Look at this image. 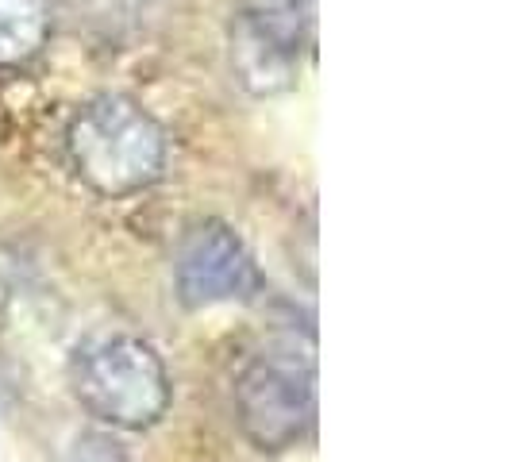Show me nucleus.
<instances>
[{
	"instance_id": "f257e3e1",
	"label": "nucleus",
	"mask_w": 512,
	"mask_h": 462,
	"mask_svg": "<svg viewBox=\"0 0 512 462\" xmlns=\"http://www.w3.org/2000/svg\"><path fill=\"white\" fill-rule=\"evenodd\" d=\"M66 158L97 197H135L166 170V128L135 97L101 93L70 116Z\"/></svg>"
},
{
	"instance_id": "39448f33",
	"label": "nucleus",
	"mask_w": 512,
	"mask_h": 462,
	"mask_svg": "<svg viewBox=\"0 0 512 462\" xmlns=\"http://www.w3.org/2000/svg\"><path fill=\"white\" fill-rule=\"evenodd\" d=\"M266 289L247 239L220 216H201L174 247V293L185 308L247 305Z\"/></svg>"
},
{
	"instance_id": "423d86ee",
	"label": "nucleus",
	"mask_w": 512,
	"mask_h": 462,
	"mask_svg": "<svg viewBox=\"0 0 512 462\" xmlns=\"http://www.w3.org/2000/svg\"><path fill=\"white\" fill-rule=\"evenodd\" d=\"M51 0H0V70H24L51 43Z\"/></svg>"
},
{
	"instance_id": "20e7f679",
	"label": "nucleus",
	"mask_w": 512,
	"mask_h": 462,
	"mask_svg": "<svg viewBox=\"0 0 512 462\" xmlns=\"http://www.w3.org/2000/svg\"><path fill=\"white\" fill-rule=\"evenodd\" d=\"M235 424L262 455L301 447L316 424L312 366L293 355H258L235 378Z\"/></svg>"
},
{
	"instance_id": "7ed1b4c3",
	"label": "nucleus",
	"mask_w": 512,
	"mask_h": 462,
	"mask_svg": "<svg viewBox=\"0 0 512 462\" xmlns=\"http://www.w3.org/2000/svg\"><path fill=\"white\" fill-rule=\"evenodd\" d=\"M316 0H243L228 31L235 81L251 97H282L297 85L312 47Z\"/></svg>"
},
{
	"instance_id": "f03ea898",
	"label": "nucleus",
	"mask_w": 512,
	"mask_h": 462,
	"mask_svg": "<svg viewBox=\"0 0 512 462\" xmlns=\"http://www.w3.org/2000/svg\"><path fill=\"white\" fill-rule=\"evenodd\" d=\"M77 405L116 432H147L174 401V382L162 355L143 335L104 332L85 339L70 359Z\"/></svg>"
},
{
	"instance_id": "0eeeda50",
	"label": "nucleus",
	"mask_w": 512,
	"mask_h": 462,
	"mask_svg": "<svg viewBox=\"0 0 512 462\" xmlns=\"http://www.w3.org/2000/svg\"><path fill=\"white\" fill-rule=\"evenodd\" d=\"M74 462H128V459L116 451V443H112V439L85 436L74 447Z\"/></svg>"
}]
</instances>
